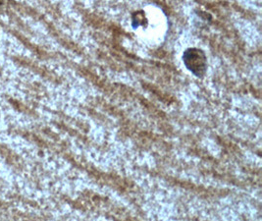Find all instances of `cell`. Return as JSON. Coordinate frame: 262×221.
<instances>
[{
	"mask_svg": "<svg viewBox=\"0 0 262 221\" xmlns=\"http://www.w3.org/2000/svg\"><path fill=\"white\" fill-rule=\"evenodd\" d=\"M183 60L187 68L191 73H193L198 77H202L204 75L207 68V60L203 50L195 47L189 48L185 51Z\"/></svg>",
	"mask_w": 262,
	"mask_h": 221,
	"instance_id": "obj_1",
	"label": "cell"
}]
</instances>
